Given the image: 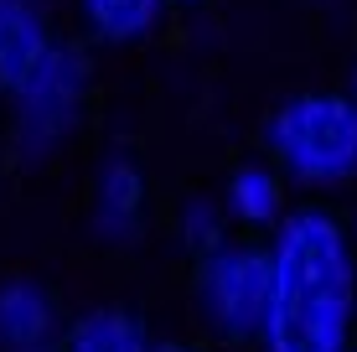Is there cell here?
<instances>
[{"instance_id": "4fadbf2b", "label": "cell", "mask_w": 357, "mask_h": 352, "mask_svg": "<svg viewBox=\"0 0 357 352\" xmlns=\"http://www.w3.org/2000/svg\"><path fill=\"white\" fill-rule=\"evenodd\" d=\"M352 99H357V78H352Z\"/></svg>"}, {"instance_id": "30bf717a", "label": "cell", "mask_w": 357, "mask_h": 352, "mask_svg": "<svg viewBox=\"0 0 357 352\" xmlns=\"http://www.w3.org/2000/svg\"><path fill=\"white\" fill-rule=\"evenodd\" d=\"M228 208H233L238 223H249V228L285 223V217H280V181L269 176L264 166H243V171L228 181Z\"/></svg>"}, {"instance_id": "52a82bcc", "label": "cell", "mask_w": 357, "mask_h": 352, "mask_svg": "<svg viewBox=\"0 0 357 352\" xmlns=\"http://www.w3.org/2000/svg\"><path fill=\"white\" fill-rule=\"evenodd\" d=\"M52 347V300L31 280L0 285V352H31Z\"/></svg>"}, {"instance_id": "9a60e30c", "label": "cell", "mask_w": 357, "mask_h": 352, "mask_svg": "<svg viewBox=\"0 0 357 352\" xmlns=\"http://www.w3.org/2000/svg\"><path fill=\"white\" fill-rule=\"evenodd\" d=\"M347 352H357V347H347Z\"/></svg>"}, {"instance_id": "7a4b0ae2", "label": "cell", "mask_w": 357, "mask_h": 352, "mask_svg": "<svg viewBox=\"0 0 357 352\" xmlns=\"http://www.w3.org/2000/svg\"><path fill=\"white\" fill-rule=\"evenodd\" d=\"M264 145L301 187H342L357 176V99L295 93L269 114Z\"/></svg>"}, {"instance_id": "7c38bea8", "label": "cell", "mask_w": 357, "mask_h": 352, "mask_svg": "<svg viewBox=\"0 0 357 352\" xmlns=\"http://www.w3.org/2000/svg\"><path fill=\"white\" fill-rule=\"evenodd\" d=\"M31 352H52V347H31Z\"/></svg>"}, {"instance_id": "3957f363", "label": "cell", "mask_w": 357, "mask_h": 352, "mask_svg": "<svg viewBox=\"0 0 357 352\" xmlns=\"http://www.w3.org/2000/svg\"><path fill=\"white\" fill-rule=\"evenodd\" d=\"M197 296H202V311L218 332L238 337V342L264 337L269 296H275V254L249 244H223L197 270Z\"/></svg>"}, {"instance_id": "5b68a950", "label": "cell", "mask_w": 357, "mask_h": 352, "mask_svg": "<svg viewBox=\"0 0 357 352\" xmlns=\"http://www.w3.org/2000/svg\"><path fill=\"white\" fill-rule=\"evenodd\" d=\"M47 21L31 10V0H0V89L16 93L36 68L52 57Z\"/></svg>"}, {"instance_id": "8fae6325", "label": "cell", "mask_w": 357, "mask_h": 352, "mask_svg": "<svg viewBox=\"0 0 357 352\" xmlns=\"http://www.w3.org/2000/svg\"><path fill=\"white\" fill-rule=\"evenodd\" d=\"M181 238H187V249H197L202 259L223 249V217H218L213 202H192V208L181 213Z\"/></svg>"}, {"instance_id": "5bb4252c", "label": "cell", "mask_w": 357, "mask_h": 352, "mask_svg": "<svg viewBox=\"0 0 357 352\" xmlns=\"http://www.w3.org/2000/svg\"><path fill=\"white\" fill-rule=\"evenodd\" d=\"M161 352H181V347H161Z\"/></svg>"}, {"instance_id": "6da1fadb", "label": "cell", "mask_w": 357, "mask_h": 352, "mask_svg": "<svg viewBox=\"0 0 357 352\" xmlns=\"http://www.w3.org/2000/svg\"><path fill=\"white\" fill-rule=\"evenodd\" d=\"M275 296L264 352H347L352 337V238L326 213H295L275 228Z\"/></svg>"}, {"instance_id": "8992f818", "label": "cell", "mask_w": 357, "mask_h": 352, "mask_svg": "<svg viewBox=\"0 0 357 352\" xmlns=\"http://www.w3.org/2000/svg\"><path fill=\"white\" fill-rule=\"evenodd\" d=\"M145 213V181L135 171L130 155H114V161L98 166V192H93V234L109 238V244H125V238L140 228Z\"/></svg>"}, {"instance_id": "277c9868", "label": "cell", "mask_w": 357, "mask_h": 352, "mask_svg": "<svg viewBox=\"0 0 357 352\" xmlns=\"http://www.w3.org/2000/svg\"><path fill=\"white\" fill-rule=\"evenodd\" d=\"M83 93H89V57L78 47H52L42 68L16 89V151L47 155L78 125Z\"/></svg>"}, {"instance_id": "ba28073f", "label": "cell", "mask_w": 357, "mask_h": 352, "mask_svg": "<svg viewBox=\"0 0 357 352\" xmlns=\"http://www.w3.org/2000/svg\"><path fill=\"white\" fill-rule=\"evenodd\" d=\"M68 352H155L151 337H145V326L130 316V311H89V316L73 321L68 332Z\"/></svg>"}, {"instance_id": "9c48e42d", "label": "cell", "mask_w": 357, "mask_h": 352, "mask_svg": "<svg viewBox=\"0 0 357 352\" xmlns=\"http://www.w3.org/2000/svg\"><path fill=\"white\" fill-rule=\"evenodd\" d=\"M166 0H83V16L104 42H140L145 31H155Z\"/></svg>"}]
</instances>
